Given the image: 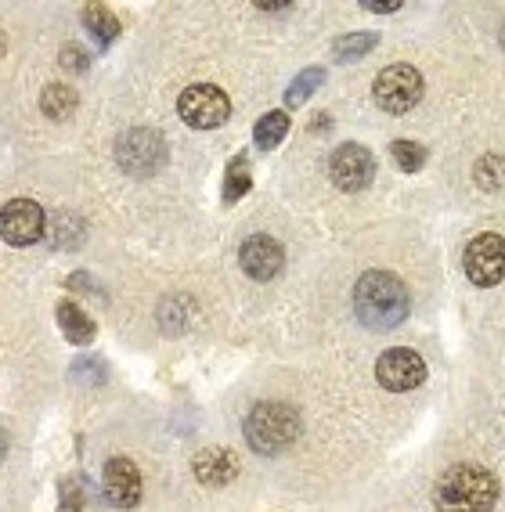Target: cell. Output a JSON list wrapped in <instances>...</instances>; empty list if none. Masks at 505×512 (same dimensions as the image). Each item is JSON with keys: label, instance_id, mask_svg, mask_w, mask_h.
Wrapping results in <instances>:
<instances>
[{"label": "cell", "instance_id": "obj_17", "mask_svg": "<svg viewBox=\"0 0 505 512\" xmlns=\"http://www.w3.org/2000/svg\"><path fill=\"white\" fill-rule=\"evenodd\" d=\"M285 134H289V112H282V109L260 116L257 127H253V138H257L260 152H271L275 145H282Z\"/></svg>", "mask_w": 505, "mask_h": 512}, {"label": "cell", "instance_id": "obj_4", "mask_svg": "<svg viewBox=\"0 0 505 512\" xmlns=\"http://www.w3.org/2000/svg\"><path fill=\"white\" fill-rule=\"evenodd\" d=\"M372 98L390 116H404V112L415 109L419 98H423V73L415 65H404V62L386 65L383 73L376 76V83H372Z\"/></svg>", "mask_w": 505, "mask_h": 512}, {"label": "cell", "instance_id": "obj_1", "mask_svg": "<svg viewBox=\"0 0 505 512\" xmlns=\"http://www.w3.org/2000/svg\"><path fill=\"white\" fill-rule=\"evenodd\" d=\"M354 311L372 332H390L408 318V289L390 271H365L354 285Z\"/></svg>", "mask_w": 505, "mask_h": 512}, {"label": "cell", "instance_id": "obj_2", "mask_svg": "<svg viewBox=\"0 0 505 512\" xmlns=\"http://www.w3.org/2000/svg\"><path fill=\"white\" fill-rule=\"evenodd\" d=\"M498 502V476L484 466L462 462L451 466L433 487V509L437 512H491Z\"/></svg>", "mask_w": 505, "mask_h": 512}, {"label": "cell", "instance_id": "obj_14", "mask_svg": "<svg viewBox=\"0 0 505 512\" xmlns=\"http://www.w3.org/2000/svg\"><path fill=\"white\" fill-rule=\"evenodd\" d=\"M80 15H83V26H87V33H91L101 47H109L112 40L120 37V19L112 15L109 4H87Z\"/></svg>", "mask_w": 505, "mask_h": 512}, {"label": "cell", "instance_id": "obj_12", "mask_svg": "<svg viewBox=\"0 0 505 512\" xmlns=\"http://www.w3.org/2000/svg\"><path fill=\"white\" fill-rule=\"evenodd\" d=\"M239 264L253 282H271L275 275H282L285 267V249L278 246L271 235H253L242 242Z\"/></svg>", "mask_w": 505, "mask_h": 512}, {"label": "cell", "instance_id": "obj_10", "mask_svg": "<svg viewBox=\"0 0 505 512\" xmlns=\"http://www.w3.org/2000/svg\"><path fill=\"white\" fill-rule=\"evenodd\" d=\"M329 170H332V184H336L340 192H361V188H368L372 177H376V159H372V152H368L365 145L347 141V145H340L332 152Z\"/></svg>", "mask_w": 505, "mask_h": 512}, {"label": "cell", "instance_id": "obj_3", "mask_svg": "<svg viewBox=\"0 0 505 512\" xmlns=\"http://www.w3.org/2000/svg\"><path fill=\"white\" fill-rule=\"evenodd\" d=\"M300 437V415L282 401L257 404L246 419V440L257 455H278Z\"/></svg>", "mask_w": 505, "mask_h": 512}, {"label": "cell", "instance_id": "obj_11", "mask_svg": "<svg viewBox=\"0 0 505 512\" xmlns=\"http://www.w3.org/2000/svg\"><path fill=\"white\" fill-rule=\"evenodd\" d=\"M101 494L112 509H134L141 502V469L130 458H109L101 473Z\"/></svg>", "mask_w": 505, "mask_h": 512}, {"label": "cell", "instance_id": "obj_13", "mask_svg": "<svg viewBox=\"0 0 505 512\" xmlns=\"http://www.w3.org/2000/svg\"><path fill=\"white\" fill-rule=\"evenodd\" d=\"M195 476H199L206 487H228L235 476H239V458L231 455L228 448H217V451H202L195 458Z\"/></svg>", "mask_w": 505, "mask_h": 512}, {"label": "cell", "instance_id": "obj_15", "mask_svg": "<svg viewBox=\"0 0 505 512\" xmlns=\"http://www.w3.org/2000/svg\"><path fill=\"white\" fill-rule=\"evenodd\" d=\"M80 105V94L69 87V83H47L44 94H40V109L51 119H69Z\"/></svg>", "mask_w": 505, "mask_h": 512}, {"label": "cell", "instance_id": "obj_23", "mask_svg": "<svg viewBox=\"0 0 505 512\" xmlns=\"http://www.w3.org/2000/svg\"><path fill=\"white\" fill-rule=\"evenodd\" d=\"M87 65H91V58L83 55V47H76V44L62 47V69L65 73H87Z\"/></svg>", "mask_w": 505, "mask_h": 512}, {"label": "cell", "instance_id": "obj_6", "mask_svg": "<svg viewBox=\"0 0 505 512\" xmlns=\"http://www.w3.org/2000/svg\"><path fill=\"white\" fill-rule=\"evenodd\" d=\"M177 112L188 127H199V130H213L228 123L231 116V101L221 87H213V83H192L188 91H181L177 98Z\"/></svg>", "mask_w": 505, "mask_h": 512}, {"label": "cell", "instance_id": "obj_20", "mask_svg": "<svg viewBox=\"0 0 505 512\" xmlns=\"http://www.w3.org/2000/svg\"><path fill=\"white\" fill-rule=\"evenodd\" d=\"M322 80H325V69H318V65H314V69H307V73H300L293 80V87L285 91V105H293V109H296V105H303V101L322 87Z\"/></svg>", "mask_w": 505, "mask_h": 512}, {"label": "cell", "instance_id": "obj_21", "mask_svg": "<svg viewBox=\"0 0 505 512\" xmlns=\"http://www.w3.org/2000/svg\"><path fill=\"white\" fill-rule=\"evenodd\" d=\"M246 156H235L231 159V166H228V181H224V199L228 202H239L242 195L249 192V170H246Z\"/></svg>", "mask_w": 505, "mask_h": 512}, {"label": "cell", "instance_id": "obj_22", "mask_svg": "<svg viewBox=\"0 0 505 512\" xmlns=\"http://www.w3.org/2000/svg\"><path fill=\"white\" fill-rule=\"evenodd\" d=\"M390 156L397 159V166H401L404 174H415V170H423V163H426V148L415 145V141H394V145H390Z\"/></svg>", "mask_w": 505, "mask_h": 512}, {"label": "cell", "instance_id": "obj_24", "mask_svg": "<svg viewBox=\"0 0 505 512\" xmlns=\"http://www.w3.org/2000/svg\"><path fill=\"white\" fill-rule=\"evenodd\" d=\"M361 8L376 11V15H394V11H401V0H365Z\"/></svg>", "mask_w": 505, "mask_h": 512}, {"label": "cell", "instance_id": "obj_16", "mask_svg": "<svg viewBox=\"0 0 505 512\" xmlns=\"http://www.w3.org/2000/svg\"><path fill=\"white\" fill-rule=\"evenodd\" d=\"M58 325H62V332H65V339L69 343H91L94 339V321L87 318V314L76 307V303H58Z\"/></svg>", "mask_w": 505, "mask_h": 512}, {"label": "cell", "instance_id": "obj_5", "mask_svg": "<svg viewBox=\"0 0 505 512\" xmlns=\"http://www.w3.org/2000/svg\"><path fill=\"white\" fill-rule=\"evenodd\" d=\"M116 163L134 177L156 174L159 166L166 163L163 134H156V130L148 127H134L127 134H120V141H116Z\"/></svg>", "mask_w": 505, "mask_h": 512}, {"label": "cell", "instance_id": "obj_7", "mask_svg": "<svg viewBox=\"0 0 505 512\" xmlns=\"http://www.w3.org/2000/svg\"><path fill=\"white\" fill-rule=\"evenodd\" d=\"M462 271L473 285L491 289L505 278V238L495 231H484L466 246L462 253Z\"/></svg>", "mask_w": 505, "mask_h": 512}, {"label": "cell", "instance_id": "obj_8", "mask_svg": "<svg viewBox=\"0 0 505 512\" xmlns=\"http://www.w3.org/2000/svg\"><path fill=\"white\" fill-rule=\"evenodd\" d=\"M376 379L390 394H404V390H415V386L426 383V361L415 354V350L394 347V350H386V354H379Z\"/></svg>", "mask_w": 505, "mask_h": 512}, {"label": "cell", "instance_id": "obj_19", "mask_svg": "<svg viewBox=\"0 0 505 512\" xmlns=\"http://www.w3.org/2000/svg\"><path fill=\"white\" fill-rule=\"evenodd\" d=\"M376 44H379L376 33H350V37H340L332 44V58H336V62H358V58H365Z\"/></svg>", "mask_w": 505, "mask_h": 512}, {"label": "cell", "instance_id": "obj_18", "mask_svg": "<svg viewBox=\"0 0 505 512\" xmlns=\"http://www.w3.org/2000/svg\"><path fill=\"white\" fill-rule=\"evenodd\" d=\"M473 181H477L480 192L495 195L505 188V159L502 156H484L473 166Z\"/></svg>", "mask_w": 505, "mask_h": 512}, {"label": "cell", "instance_id": "obj_9", "mask_svg": "<svg viewBox=\"0 0 505 512\" xmlns=\"http://www.w3.org/2000/svg\"><path fill=\"white\" fill-rule=\"evenodd\" d=\"M0 231L8 246H33L47 235V217L37 202L11 199L4 202V213H0Z\"/></svg>", "mask_w": 505, "mask_h": 512}]
</instances>
